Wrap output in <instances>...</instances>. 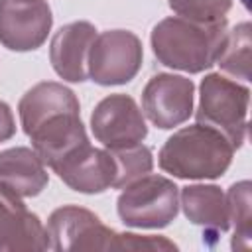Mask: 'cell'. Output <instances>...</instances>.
<instances>
[{"instance_id":"cell-13","label":"cell","mask_w":252,"mask_h":252,"mask_svg":"<svg viewBox=\"0 0 252 252\" xmlns=\"http://www.w3.org/2000/svg\"><path fill=\"white\" fill-rule=\"evenodd\" d=\"M35 154L51 169L71 152L89 142L79 112H63L43 120L30 134Z\"/></svg>"},{"instance_id":"cell-4","label":"cell","mask_w":252,"mask_h":252,"mask_svg":"<svg viewBox=\"0 0 252 252\" xmlns=\"http://www.w3.org/2000/svg\"><path fill=\"white\" fill-rule=\"evenodd\" d=\"M118 215L134 228H163L179 211V189L163 175H144L120 193Z\"/></svg>"},{"instance_id":"cell-2","label":"cell","mask_w":252,"mask_h":252,"mask_svg":"<svg viewBox=\"0 0 252 252\" xmlns=\"http://www.w3.org/2000/svg\"><path fill=\"white\" fill-rule=\"evenodd\" d=\"M234 156V146L215 128L193 124L177 130L159 150V167L181 179H217Z\"/></svg>"},{"instance_id":"cell-3","label":"cell","mask_w":252,"mask_h":252,"mask_svg":"<svg viewBox=\"0 0 252 252\" xmlns=\"http://www.w3.org/2000/svg\"><path fill=\"white\" fill-rule=\"evenodd\" d=\"M248 102V87L220 73H211L201 81L199 87L197 122L220 132L236 150L246 138Z\"/></svg>"},{"instance_id":"cell-17","label":"cell","mask_w":252,"mask_h":252,"mask_svg":"<svg viewBox=\"0 0 252 252\" xmlns=\"http://www.w3.org/2000/svg\"><path fill=\"white\" fill-rule=\"evenodd\" d=\"M250 47H252V28L248 22H242L224 33V39L220 43L215 63L234 79H242L248 83L250 81Z\"/></svg>"},{"instance_id":"cell-9","label":"cell","mask_w":252,"mask_h":252,"mask_svg":"<svg viewBox=\"0 0 252 252\" xmlns=\"http://www.w3.org/2000/svg\"><path fill=\"white\" fill-rule=\"evenodd\" d=\"M91 130L104 148H122L146 138L148 126L142 110L128 94H110L102 98L91 114Z\"/></svg>"},{"instance_id":"cell-14","label":"cell","mask_w":252,"mask_h":252,"mask_svg":"<svg viewBox=\"0 0 252 252\" xmlns=\"http://www.w3.org/2000/svg\"><path fill=\"white\" fill-rule=\"evenodd\" d=\"M22 128L30 134L43 120L63 114V112H79V100L71 89L55 81H43L33 85L18 104Z\"/></svg>"},{"instance_id":"cell-5","label":"cell","mask_w":252,"mask_h":252,"mask_svg":"<svg viewBox=\"0 0 252 252\" xmlns=\"http://www.w3.org/2000/svg\"><path fill=\"white\" fill-rule=\"evenodd\" d=\"M45 232L51 250H63V252L118 250L120 232L108 228L94 213L77 205H65L55 209L47 219Z\"/></svg>"},{"instance_id":"cell-15","label":"cell","mask_w":252,"mask_h":252,"mask_svg":"<svg viewBox=\"0 0 252 252\" xmlns=\"http://www.w3.org/2000/svg\"><path fill=\"white\" fill-rule=\"evenodd\" d=\"M45 163L30 148H8L0 152V183L20 197H35L47 185Z\"/></svg>"},{"instance_id":"cell-10","label":"cell","mask_w":252,"mask_h":252,"mask_svg":"<svg viewBox=\"0 0 252 252\" xmlns=\"http://www.w3.org/2000/svg\"><path fill=\"white\" fill-rule=\"evenodd\" d=\"M49 248L45 226L18 193L0 183V252H37Z\"/></svg>"},{"instance_id":"cell-18","label":"cell","mask_w":252,"mask_h":252,"mask_svg":"<svg viewBox=\"0 0 252 252\" xmlns=\"http://www.w3.org/2000/svg\"><path fill=\"white\" fill-rule=\"evenodd\" d=\"M114 161V185L116 189H124L132 181L148 175L154 167V158L150 148H146L142 142L122 148H106Z\"/></svg>"},{"instance_id":"cell-20","label":"cell","mask_w":252,"mask_h":252,"mask_svg":"<svg viewBox=\"0 0 252 252\" xmlns=\"http://www.w3.org/2000/svg\"><path fill=\"white\" fill-rule=\"evenodd\" d=\"M230 6L232 0H169V8L177 16L203 24L226 22Z\"/></svg>"},{"instance_id":"cell-12","label":"cell","mask_w":252,"mask_h":252,"mask_svg":"<svg viewBox=\"0 0 252 252\" xmlns=\"http://www.w3.org/2000/svg\"><path fill=\"white\" fill-rule=\"evenodd\" d=\"M94 37L96 30L91 22H71L55 32L49 45V59L61 79L81 83L89 77L87 59Z\"/></svg>"},{"instance_id":"cell-21","label":"cell","mask_w":252,"mask_h":252,"mask_svg":"<svg viewBox=\"0 0 252 252\" xmlns=\"http://www.w3.org/2000/svg\"><path fill=\"white\" fill-rule=\"evenodd\" d=\"M16 134V122H14V114L10 110V106L0 100V142L10 140Z\"/></svg>"},{"instance_id":"cell-1","label":"cell","mask_w":252,"mask_h":252,"mask_svg":"<svg viewBox=\"0 0 252 252\" xmlns=\"http://www.w3.org/2000/svg\"><path fill=\"white\" fill-rule=\"evenodd\" d=\"M226 22L203 24L181 16H171L152 30V49L159 63L171 69L201 73L215 65Z\"/></svg>"},{"instance_id":"cell-6","label":"cell","mask_w":252,"mask_h":252,"mask_svg":"<svg viewBox=\"0 0 252 252\" xmlns=\"http://www.w3.org/2000/svg\"><path fill=\"white\" fill-rule=\"evenodd\" d=\"M142 41L128 30H108L94 37L87 75L98 85H124L142 67Z\"/></svg>"},{"instance_id":"cell-11","label":"cell","mask_w":252,"mask_h":252,"mask_svg":"<svg viewBox=\"0 0 252 252\" xmlns=\"http://www.w3.org/2000/svg\"><path fill=\"white\" fill-rule=\"evenodd\" d=\"M53 171L59 179L81 193H102L114 185V161L108 150L93 148L89 142L63 158Z\"/></svg>"},{"instance_id":"cell-7","label":"cell","mask_w":252,"mask_h":252,"mask_svg":"<svg viewBox=\"0 0 252 252\" xmlns=\"http://www.w3.org/2000/svg\"><path fill=\"white\" fill-rule=\"evenodd\" d=\"M193 94L195 87L191 79L173 73H158L144 87L142 108L154 126L169 130L191 116Z\"/></svg>"},{"instance_id":"cell-16","label":"cell","mask_w":252,"mask_h":252,"mask_svg":"<svg viewBox=\"0 0 252 252\" xmlns=\"http://www.w3.org/2000/svg\"><path fill=\"white\" fill-rule=\"evenodd\" d=\"M185 217L209 232H224L228 222L226 195L217 185H187L179 195Z\"/></svg>"},{"instance_id":"cell-19","label":"cell","mask_w":252,"mask_h":252,"mask_svg":"<svg viewBox=\"0 0 252 252\" xmlns=\"http://www.w3.org/2000/svg\"><path fill=\"white\" fill-rule=\"evenodd\" d=\"M228 222L234 224L232 248L250 250L252 246V215H250V181L234 183L226 193Z\"/></svg>"},{"instance_id":"cell-8","label":"cell","mask_w":252,"mask_h":252,"mask_svg":"<svg viewBox=\"0 0 252 252\" xmlns=\"http://www.w3.org/2000/svg\"><path fill=\"white\" fill-rule=\"evenodd\" d=\"M45 0H0V43L12 51L37 49L51 30Z\"/></svg>"}]
</instances>
